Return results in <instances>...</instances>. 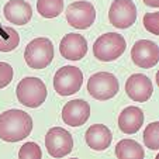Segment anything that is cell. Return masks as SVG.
Wrapping results in <instances>:
<instances>
[{"label": "cell", "mask_w": 159, "mask_h": 159, "mask_svg": "<svg viewBox=\"0 0 159 159\" xmlns=\"http://www.w3.org/2000/svg\"><path fill=\"white\" fill-rule=\"evenodd\" d=\"M0 30H2V25H0Z\"/></svg>", "instance_id": "cell-25"}, {"label": "cell", "mask_w": 159, "mask_h": 159, "mask_svg": "<svg viewBox=\"0 0 159 159\" xmlns=\"http://www.w3.org/2000/svg\"><path fill=\"white\" fill-rule=\"evenodd\" d=\"M84 139H86V144L93 151H104L110 147L113 134L103 124H94L87 128Z\"/></svg>", "instance_id": "cell-16"}, {"label": "cell", "mask_w": 159, "mask_h": 159, "mask_svg": "<svg viewBox=\"0 0 159 159\" xmlns=\"http://www.w3.org/2000/svg\"><path fill=\"white\" fill-rule=\"evenodd\" d=\"M45 147L51 156L63 158L69 155L73 149V138L69 131L62 127H54L47 132L45 137Z\"/></svg>", "instance_id": "cell-7"}, {"label": "cell", "mask_w": 159, "mask_h": 159, "mask_svg": "<svg viewBox=\"0 0 159 159\" xmlns=\"http://www.w3.org/2000/svg\"><path fill=\"white\" fill-rule=\"evenodd\" d=\"M144 124V113L139 107L128 106L118 116V128L124 134H135Z\"/></svg>", "instance_id": "cell-15"}, {"label": "cell", "mask_w": 159, "mask_h": 159, "mask_svg": "<svg viewBox=\"0 0 159 159\" xmlns=\"http://www.w3.org/2000/svg\"><path fill=\"white\" fill-rule=\"evenodd\" d=\"M59 52L65 59L80 61L87 54V42L83 35L79 34H66L59 44Z\"/></svg>", "instance_id": "cell-13"}, {"label": "cell", "mask_w": 159, "mask_h": 159, "mask_svg": "<svg viewBox=\"0 0 159 159\" xmlns=\"http://www.w3.org/2000/svg\"><path fill=\"white\" fill-rule=\"evenodd\" d=\"M116 156L118 159H142L144 148L134 139H121L116 145Z\"/></svg>", "instance_id": "cell-17"}, {"label": "cell", "mask_w": 159, "mask_h": 159, "mask_svg": "<svg viewBox=\"0 0 159 159\" xmlns=\"http://www.w3.org/2000/svg\"><path fill=\"white\" fill-rule=\"evenodd\" d=\"M147 6H149V7H159V0H142Z\"/></svg>", "instance_id": "cell-24"}, {"label": "cell", "mask_w": 159, "mask_h": 159, "mask_svg": "<svg viewBox=\"0 0 159 159\" xmlns=\"http://www.w3.org/2000/svg\"><path fill=\"white\" fill-rule=\"evenodd\" d=\"M83 73L76 66H62L54 76V89L61 96H70L80 90Z\"/></svg>", "instance_id": "cell-6"}, {"label": "cell", "mask_w": 159, "mask_h": 159, "mask_svg": "<svg viewBox=\"0 0 159 159\" xmlns=\"http://www.w3.org/2000/svg\"><path fill=\"white\" fill-rule=\"evenodd\" d=\"M66 20L73 28L86 30L96 20V9L90 2H75L66 9Z\"/></svg>", "instance_id": "cell-9"}, {"label": "cell", "mask_w": 159, "mask_h": 159, "mask_svg": "<svg viewBox=\"0 0 159 159\" xmlns=\"http://www.w3.org/2000/svg\"><path fill=\"white\" fill-rule=\"evenodd\" d=\"M18 158L20 159H41L42 158L41 148H39V145L35 144V142H25V144L20 148Z\"/></svg>", "instance_id": "cell-21"}, {"label": "cell", "mask_w": 159, "mask_h": 159, "mask_svg": "<svg viewBox=\"0 0 159 159\" xmlns=\"http://www.w3.org/2000/svg\"><path fill=\"white\" fill-rule=\"evenodd\" d=\"M137 6L132 0H114L108 10V20L111 25L125 30L137 21Z\"/></svg>", "instance_id": "cell-8"}, {"label": "cell", "mask_w": 159, "mask_h": 159, "mask_svg": "<svg viewBox=\"0 0 159 159\" xmlns=\"http://www.w3.org/2000/svg\"><path fill=\"white\" fill-rule=\"evenodd\" d=\"M125 93L134 102H148L153 93L152 82L142 73H134L125 82Z\"/></svg>", "instance_id": "cell-11"}, {"label": "cell", "mask_w": 159, "mask_h": 159, "mask_svg": "<svg viewBox=\"0 0 159 159\" xmlns=\"http://www.w3.org/2000/svg\"><path fill=\"white\" fill-rule=\"evenodd\" d=\"M16 94H17L18 102L23 106L37 108L47 100L48 90L41 79L28 76V78L20 80V83L17 84V89H16Z\"/></svg>", "instance_id": "cell-2"}, {"label": "cell", "mask_w": 159, "mask_h": 159, "mask_svg": "<svg viewBox=\"0 0 159 159\" xmlns=\"http://www.w3.org/2000/svg\"><path fill=\"white\" fill-rule=\"evenodd\" d=\"M37 10L44 18H55L62 13L63 0H38Z\"/></svg>", "instance_id": "cell-19"}, {"label": "cell", "mask_w": 159, "mask_h": 159, "mask_svg": "<svg viewBox=\"0 0 159 159\" xmlns=\"http://www.w3.org/2000/svg\"><path fill=\"white\" fill-rule=\"evenodd\" d=\"M20 44V35L11 27H2L0 30V52H10Z\"/></svg>", "instance_id": "cell-18"}, {"label": "cell", "mask_w": 159, "mask_h": 159, "mask_svg": "<svg viewBox=\"0 0 159 159\" xmlns=\"http://www.w3.org/2000/svg\"><path fill=\"white\" fill-rule=\"evenodd\" d=\"M7 21L17 25H24L33 17V9L24 0H9L3 9Z\"/></svg>", "instance_id": "cell-14"}, {"label": "cell", "mask_w": 159, "mask_h": 159, "mask_svg": "<svg viewBox=\"0 0 159 159\" xmlns=\"http://www.w3.org/2000/svg\"><path fill=\"white\" fill-rule=\"evenodd\" d=\"M144 144L152 151L159 149V123L158 121L148 124V127L145 128Z\"/></svg>", "instance_id": "cell-20"}, {"label": "cell", "mask_w": 159, "mask_h": 159, "mask_svg": "<svg viewBox=\"0 0 159 159\" xmlns=\"http://www.w3.org/2000/svg\"><path fill=\"white\" fill-rule=\"evenodd\" d=\"M13 76H14L13 66L7 62H0V89L10 84V82L13 80Z\"/></svg>", "instance_id": "cell-23"}, {"label": "cell", "mask_w": 159, "mask_h": 159, "mask_svg": "<svg viewBox=\"0 0 159 159\" xmlns=\"http://www.w3.org/2000/svg\"><path fill=\"white\" fill-rule=\"evenodd\" d=\"M120 84L113 73L97 72L92 75L87 80V92L93 99L104 102L110 100L118 93Z\"/></svg>", "instance_id": "cell-5"}, {"label": "cell", "mask_w": 159, "mask_h": 159, "mask_svg": "<svg viewBox=\"0 0 159 159\" xmlns=\"http://www.w3.org/2000/svg\"><path fill=\"white\" fill-rule=\"evenodd\" d=\"M132 62L142 69H151L159 61V48L153 41L139 39L131 49Z\"/></svg>", "instance_id": "cell-10"}, {"label": "cell", "mask_w": 159, "mask_h": 159, "mask_svg": "<svg viewBox=\"0 0 159 159\" xmlns=\"http://www.w3.org/2000/svg\"><path fill=\"white\" fill-rule=\"evenodd\" d=\"M144 27L153 35H159V13H148L144 16Z\"/></svg>", "instance_id": "cell-22"}, {"label": "cell", "mask_w": 159, "mask_h": 159, "mask_svg": "<svg viewBox=\"0 0 159 159\" xmlns=\"http://www.w3.org/2000/svg\"><path fill=\"white\" fill-rule=\"evenodd\" d=\"M33 131V118L18 108L0 114V138L6 142H18L27 138Z\"/></svg>", "instance_id": "cell-1"}, {"label": "cell", "mask_w": 159, "mask_h": 159, "mask_svg": "<svg viewBox=\"0 0 159 159\" xmlns=\"http://www.w3.org/2000/svg\"><path fill=\"white\" fill-rule=\"evenodd\" d=\"M24 59L33 69H44L54 59V45L51 39L39 37L35 38L25 47Z\"/></svg>", "instance_id": "cell-4"}, {"label": "cell", "mask_w": 159, "mask_h": 159, "mask_svg": "<svg viewBox=\"0 0 159 159\" xmlns=\"http://www.w3.org/2000/svg\"><path fill=\"white\" fill-rule=\"evenodd\" d=\"M127 42L121 34L106 33L100 35L93 44V54L99 61L110 62L116 61L124 54Z\"/></svg>", "instance_id": "cell-3"}, {"label": "cell", "mask_w": 159, "mask_h": 159, "mask_svg": "<svg viewBox=\"0 0 159 159\" xmlns=\"http://www.w3.org/2000/svg\"><path fill=\"white\" fill-rule=\"evenodd\" d=\"M90 106L84 100L75 99L66 103L62 108V120L70 127H80L89 120Z\"/></svg>", "instance_id": "cell-12"}]
</instances>
